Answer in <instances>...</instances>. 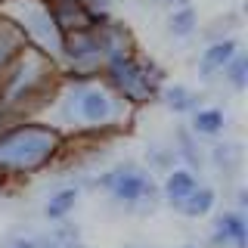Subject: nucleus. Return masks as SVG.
Segmentation results:
<instances>
[{
  "mask_svg": "<svg viewBox=\"0 0 248 248\" xmlns=\"http://www.w3.org/2000/svg\"><path fill=\"white\" fill-rule=\"evenodd\" d=\"M220 75L232 84V90H245L248 87V53L236 50V56L227 62V68H223Z\"/></svg>",
  "mask_w": 248,
  "mask_h": 248,
  "instance_id": "a211bd4d",
  "label": "nucleus"
},
{
  "mask_svg": "<svg viewBox=\"0 0 248 248\" xmlns=\"http://www.w3.org/2000/svg\"><path fill=\"white\" fill-rule=\"evenodd\" d=\"M199 25V13L192 10V3H183V6H170V16H168V31L174 37H189Z\"/></svg>",
  "mask_w": 248,
  "mask_h": 248,
  "instance_id": "f3484780",
  "label": "nucleus"
},
{
  "mask_svg": "<svg viewBox=\"0 0 248 248\" xmlns=\"http://www.w3.org/2000/svg\"><path fill=\"white\" fill-rule=\"evenodd\" d=\"M41 248H87V245L78 239V230L62 227V230L53 232V236H46L44 242H41Z\"/></svg>",
  "mask_w": 248,
  "mask_h": 248,
  "instance_id": "6ab92c4d",
  "label": "nucleus"
},
{
  "mask_svg": "<svg viewBox=\"0 0 248 248\" xmlns=\"http://www.w3.org/2000/svg\"><path fill=\"white\" fill-rule=\"evenodd\" d=\"M50 13H53V19H56L62 37L75 34V31H84V28H96V25L112 22V16L106 10H96V6L84 3V0H50Z\"/></svg>",
  "mask_w": 248,
  "mask_h": 248,
  "instance_id": "423d86ee",
  "label": "nucleus"
},
{
  "mask_svg": "<svg viewBox=\"0 0 248 248\" xmlns=\"http://www.w3.org/2000/svg\"><path fill=\"white\" fill-rule=\"evenodd\" d=\"M127 248H143V245H127Z\"/></svg>",
  "mask_w": 248,
  "mask_h": 248,
  "instance_id": "5701e85b",
  "label": "nucleus"
},
{
  "mask_svg": "<svg viewBox=\"0 0 248 248\" xmlns=\"http://www.w3.org/2000/svg\"><path fill=\"white\" fill-rule=\"evenodd\" d=\"M78 199H81V186H62V189H56L50 199H46V205H44L46 220H56V223H62L68 214L75 211Z\"/></svg>",
  "mask_w": 248,
  "mask_h": 248,
  "instance_id": "ddd939ff",
  "label": "nucleus"
},
{
  "mask_svg": "<svg viewBox=\"0 0 248 248\" xmlns=\"http://www.w3.org/2000/svg\"><path fill=\"white\" fill-rule=\"evenodd\" d=\"M65 140L53 124L19 121L0 130V174H37L59 158Z\"/></svg>",
  "mask_w": 248,
  "mask_h": 248,
  "instance_id": "f257e3e1",
  "label": "nucleus"
},
{
  "mask_svg": "<svg viewBox=\"0 0 248 248\" xmlns=\"http://www.w3.org/2000/svg\"><path fill=\"white\" fill-rule=\"evenodd\" d=\"M3 248H41V242H37V239H31V236H13Z\"/></svg>",
  "mask_w": 248,
  "mask_h": 248,
  "instance_id": "412c9836",
  "label": "nucleus"
},
{
  "mask_svg": "<svg viewBox=\"0 0 248 248\" xmlns=\"http://www.w3.org/2000/svg\"><path fill=\"white\" fill-rule=\"evenodd\" d=\"M124 106L127 103L118 93L87 81H78L75 87L62 93V115H68V121L81 124V127H96V130L115 127L124 115Z\"/></svg>",
  "mask_w": 248,
  "mask_h": 248,
  "instance_id": "7ed1b4c3",
  "label": "nucleus"
},
{
  "mask_svg": "<svg viewBox=\"0 0 248 248\" xmlns=\"http://www.w3.org/2000/svg\"><path fill=\"white\" fill-rule=\"evenodd\" d=\"M183 248H192V245H183Z\"/></svg>",
  "mask_w": 248,
  "mask_h": 248,
  "instance_id": "b1692460",
  "label": "nucleus"
},
{
  "mask_svg": "<svg viewBox=\"0 0 248 248\" xmlns=\"http://www.w3.org/2000/svg\"><path fill=\"white\" fill-rule=\"evenodd\" d=\"M99 189L106 192L112 202L127 208H155L158 202V183L146 168L134 165V161H124V165H115L112 170L99 174Z\"/></svg>",
  "mask_w": 248,
  "mask_h": 248,
  "instance_id": "39448f33",
  "label": "nucleus"
},
{
  "mask_svg": "<svg viewBox=\"0 0 248 248\" xmlns=\"http://www.w3.org/2000/svg\"><path fill=\"white\" fill-rule=\"evenodd\" d=\"M177 149L174 155L177 158H183L186 165H189V170H202V165H205V158H202V149H199V140H192V130L189 127H177Z\"/></svg>",
  "mask_w": 248,
  "mask_h": 248,
  "instance_id": "dca6fc26",
  "label": "nucleus"
},
{
  "mask_svg": "<svg viewBox=\"0 0 248 248\" xmlns=\"http://www.w3.org/2000/svg\"><path fill=\"white\" fill-rule=\"evenodd\" d=\"M196 186H199L196 170H189V168H170V170H168V177H165V183L158 186V192H161V199H165L168 205H174V208H177L192 189H196Z\"/></svg>",
  "mask_w": 248,
  "mask_h": 248,
  "instance_id": "1a4fd4ad",
  "label": "nucleus"
},
{
  "mask_svg": "<svg viewBox=\"0 0 248 248\" xmlns=\"http://www.w3.org/2000/svg\"><path fill=\"white\" fill-rule=\"evenodd\" d=\"M25 46H28V41L22 37V31L16 28L6 16H0V78H3V72L13 65V59L19 56Z\"/></svg>",
  "mask_w": 248,
  "mask_h": 248,
  "instance_id": "9d476101",
  "label": "nucleus"
},
{
  "mask_svg": "<svg viewBox=\"0 0 248 248\" xmlns=\"http://www.w3.org/2000/svg\"><path fill=\"white\" fill-rule=\"evenodd\" d=\"M0 16L13 22L16 28L22 31V37L44 50L46 56H53L59 62V53H62V31L56 25L50 13V0H3L0 3Z\"/></svg>",
  "mask_w": 248,
  "mask_h": 248,
  "instance_id": "20e7f679",
  "label": "nucleus"
},
{
  "mask_svg": "<svg viewBox=\"0 0 248 248\" xmlns=\"http://www.w3.org/2000/svg\"><path fill=\"white\" fill-rule=\"evenodd\" d=\"M211 161H214V168L230 180V177H236L239 170H242V146L223 140V143H217L211 149Z\"/></svg>",
  "mask_w": 248,
  "mask_h": 248,
  "instance_id": "4468645a",
  "label": "nucleus"
},
{
  "mask_svg": "<svg viewBox=\"0 0 248 248\" xmlns=\"http://www.w3.org/2000/svg\"><path fill=\"white\" fill-rule=\"evenodd\" d=\"M214 205H217V192H214V186H196V189L186 196L180 205H177V211H180L183 217H192V220H199V217H208L214 211Z\"/></svg>",
  "mask_w": 248,
  "mask_h": 248,
  "instance_id": "f8f14e48",
  "label": "nucleus"
},
{
  "mask_svg": "<svg viewBox=\"0 0 248 248\" xmlns=\"http://www.w3.org/2000/svg\"><path fill=\"white\" fill-rule=\"evenodd\" d=\"M165 3H170V6H183V3H189V0H165Z\"/></svg>",
  "mask_w": 248,
  "mask_h": 248,
  "instance_id": "4be33fe9",
  "label": "nucleus"
},
{
  "mask_svg": "<svg viewBox=\"0 0 248 248\" xmlns=\"http://www.w3.org/2000/svg\"><path fill=\"white\" fill-rule=\"evenodd\" d=\"M236 50H239L236 37H217V41H211L205 46V53H202V59H199V78L202 81L217 78L223 68H227V62L236 56Z\"/></svg>",
  "mask_w": 248,
  "mask_h": 248,
  "instance_id": "6e6552de",
  "label": "nucleus"
},
{
  "mask_svg": "<svg viewBox=\"0 0 248 248\" xmlns=\"http://www.w3.org/2000/svg\"><path fill=\"white\" fill-rule=\"evenodd\" d=\"M189 115H192V118H189V130L196 137H217V134H223V127H227V112L217 108V106H208V108L196 106Z\"/></svg>",
  "mask_w": 248,
  "mask_h": 248,
  "instance_id": "9b49d317",
  "label": "nucleus"
},
{
  "mask_svg": "<svg viewBox=\"0 0 248 248\" xmlns=\"http://www.w3.org/2000/svg\"><path fill=\"white\" fill-rule=\"evenodd\" d=\"M158 96L165 99V106H168L174 115H189L192 108L199 106V96H196L189 87H183V84H168V87L158 90Z\"/></svg>",
  "mask_w": 248,
  "mask_h": 248,
  "instance_id": "2eb2a0df",
  "label": "nucleus"
},
{
  "mask_svg": "<svg viewBox=\"0 0 248 248\" xmlns=\"http://www.w3.org/2000/svg\"><path fill=\"white\" fill-rule=\"evenodd\" d=\"M99 75H103L106 87L112 93H118L124 103H149L165 87V72L152 59H143L134 46L112 53L103 62Z\"/></svg>",
  "mask_w": 248,
  "mask_h": 248,
  "instance_id": "f03ea898",
  "label": "nucleus"
},
{
  "mask_svg": "<svg viewBox=\"0 0 248 248\" xmlns=\"http://www.w3.org/2000/svg\"><path fill=\"white\" fill-rule=\"evenodd\" d=\"M211 245L217 248H248V223H245V211L232 208V211L217 214L214 230H211Z\"/></svg>",
  "mask_w": 248,
  "mask_h": 248,
  "instance_id": "0eeeda50",
  "label": "nucleus"
},
{
  "mask_svg": "<svg viewBox=\"0 0 248 248\" xmlns=\"http://www.w3.org/2000/svg\"><path fill=\"white\" fill-rule=\"evenodd\" d=\"M174 161H177L174 149H158V146H152V149H149V165H152V168L170 170V165H174Z\"/></svg>",
  "mask_w": 248,
  "mask_h": 248,
  "instance_id": "aec40b11",
  "label": "nucleus"
}]
</instances>
